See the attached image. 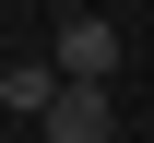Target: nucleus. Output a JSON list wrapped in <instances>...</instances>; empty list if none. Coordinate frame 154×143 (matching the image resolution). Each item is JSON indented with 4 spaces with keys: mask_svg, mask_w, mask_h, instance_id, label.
Here are the masks:
<instances>
[{
    "mask_svg": "<svg viewBox=\"0 0 154 143\" xmlns=\"http://www.w3.org/2000/svg\"><path fill=\"white\" fill-rule=\"evenodd\" d=\"M48 60H59V83H107V72H119V24H107V12H59Z\"/></svg>",
    "mask_w": 154,
    "mask_h": 143,
    "instance_id": "nucleus-1",
    "label": "nucleus"
},
{
    "mask_svg": "<svg viewBox=\"0 0 154 143\" xmlns=\"http://www.w3.org/2000/svg\"><path fill=\"white\" fill-rule=\"evenodd\" d=\"M36 131L48 143H119V96H107V83H59V107H48Z\"/></svg>",
    "mask_w": 154,
    "mask_h": 143,
    "instance_id": "nucleus-2",
    "label": "nucleus"
},
{
    "mask_svg": "<svg viewBox=\"0 0 154 143\" xmlns=\"http://www.w3.org/2000/svg\"><path fill=\"white\" fill-rule=\"evenodd\" d=\"M0 107L48 119V107H59V60H0Z\"/></svg>",
    "mask_w": 154,
    "mask_h": 143,
    "instance_id": "nucleus-3",
    "label": "nucleus"
}]
</instances>
